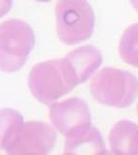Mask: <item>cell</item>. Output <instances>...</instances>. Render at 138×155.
Here are the masks:
<instances>
[{
	"label": "cell",
	"mask_w": 138,
	"mask_h": 155,
	"mask_svg": "<svg viewBox=\"0 0 138 155\" xmlns=\"http://www.w3.org/2000/svg\"><path fill=\"white\" fill-rule=\"evenodd\" d=\"M28 81L32 94L45 105L53 104L78 85L65 58L46 60L35 65Z\"/></svg>",
	"instance_id": "obj_1"
},
{
	"label": "cell",
	"mask_w": 138,
	"mask_h": 155,
	"mask_svg": "<svg viewBox=\"0 0 138 155\" xmlns=\"http://www.w3.org/2000/svg\"><path fill=\"white\" fill-rule=\"evenodd\" d=\"M90 91L99 104L118 109L127 108L138 96V80L130 72L105 67L92 79Z\"/></svg>",
	"instance_id": "obj_2"
},
{
	"label": "cell",
	"mask_w": 138,
	"mask_h": 155,
	"mask_svg": "<svg viewBox=\"0 0 138 155\" xmlns=\"http://www.w3.org/2000/svg\"><path fill=\"white\" fill-rule=\"evenodd\" d=\"M55 18L57 35L66 45L86 41L94 32L95 14L87 0H58Z\"/></svg>",
	"instance_id": "obj_3"
},
{
	"label": "cell",
	"mask_w": 138,
	"mask_h": 155,
	"mask_svg": "<svg viewBox=\"0 0 138 155\" xmlns=\"http://www.w3.org/2000/svg\"><path fill=\"white\" fill-rule=\"evenodd\" d=\"M0 29V67L9 72L17 71L34 47V33L20 19L6 21Z\"/></svg>",
	"instance_id": "obj_4"
},
{
	"label": "cell",
	"mask_w": 138,
	"mask_h": 155,
	"mask_svg": "<svg viewBox=\"0 0 138 155\" xmlns=\"http://www.w3.org/2000/svg\"><path fill=\"white\" fill-rule=\"evenodd\" d=\"M49 119L54 129L65 137L92 124L87 103L77 97L51 104Z\"/></svg>",
	"instance_id": "obj_5"
},
{
	"label": "cell",
	"mask_w": 138,
	"mask_h": 155,
	"mask_svg": "<svg viewBox=\"0 0 138 155\" xmlns=\"http://www.w3.org/2000/svg\"><path fill=\"white\" fill-rule=\"evenodd\" d=\"M55 143L56 134L49 124L32 121L21 125L10 152L47 154L53 148Z\"/></svg>",
	"instance_id": "obj_6"
},
{
	"label": "cell",
	"mask_w": 138,
	"mask_h": 155,
	"mask_svg": "<svg viewBox=\"0 0 138 155\" xmlns=\"http://www.w3.org/2000/svg\"><path fill=\"white\" fill-rule=\"evenodd\" d=\"M64 58L73 71L77 84L89 80L102 63L101 51L91 45L74 48Z\"/></svg>",
	"instance_id": "obj_7"
},
{
	"label": "cell",
	"mask_w": 138,
	"mask_h": 155,
	"mask_svg": "<svg viewBox=\"0 0 138 155\" xmlns=\"http://www.w3.org/2000/svg\"><path fill=\"white\" fill-rule=\"evenodd\" d=\"M66 154H102L108 153L103 138L92 124L66 137Z\"/></svg>",
	"instance_id": "obj_8"
},
{
	"label": "cell",
	"mask_w": 138,
	"mask_h": 155,
	"mask_svg": "<svg viewBox=\"0 0 138 155\" xmlns=\"http://www.w3.org/2000/svg\"><path fill=\"white\" fill-rule=\"evenodd\" d=\"M109 144L114 154H138V125L130 120H120L109 134Z\"/></svg>",
	"instance_id": "obj_9"
},
{
	"label": "cell",
	"mask_w": 138,
	"mask_h": 155,
	"mask_svg": "<svg viewBox=\"0 0 138 155\" xmlns=\"http://www.w3.org/2000/svg\"><path fill=\"white\" fill-rule=\"evenodd\" d=\"M119 53L127 64L138 68V22L130 25L122 34Z\"/></svg>",
	"instance_id": "obj_10"
},
{
	"label": "cell",
	"mask_w": 138,
	"mask_h": 155,
	"mask_svg": "<svg viewBox=\"0 0 138 155\" xmlns=\"http://www.w3.org/2000/svg\"><path fill=\"white\" fill-rule=\"evenodd\" d=\"M130 3L132 5V7L134 8L135 11L138 12V0H130Z\"/></svg>",
	"instance_id": "obj_11"
},
{
	"label": "cell",
	"mask_w": 138,
	"mask_h": 155,
	"mask_svg": "<svg viewBox=\"0 0 138 155\" xmlns=\"http://www.w3.org/2000/svg\"><path fill=\"white\" fill-rule=\"evenodd\" d=\"M36 1H39V2H49L50 0H36Z\"/></svg>",
	"instance_id": "obj_12"
},
{
	"label": "cell",
	"mask_w": 138,
	"mask_h": 155,
	"mask_svg": "<svg viewBox=\"0 0 138 155\" xmlns=\"http://www.w3.org/2000/svg\"><path fill=\"white\" fill-rule=\"evenodd\" d=\"M137 114H138V104H137Z\"/></svg>",
	"instance_id": "obj_13"
}]
</instances>
